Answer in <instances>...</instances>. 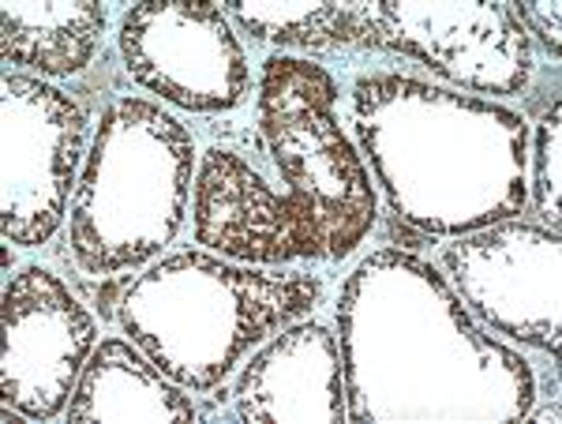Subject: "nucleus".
<instances>
[{"label": "nucleus", "mask_w": 562, "mask_h": 424, "mask_svg": "<svg viewBox=\"0 0 562 424\" xmlns=\"http://www.w3.org/2000/svg\"><path fill=\"white\" fill-rule=\"evenodd\" d=\"M4 105V200L0 233L8 245L38 248L60 230L87 147V110L68 90L8 71Z\"/></svg>", "instance_id": "20e7f679"}, {"label": "nucleus", "mask_w": 562, "mask_h": 424, "mask_svg": "<svg viewBox=\"0 0 562 424\" xmlns=\"http://www.w3.org/2000/svg\"><path fill=\"white\" fill-rule=\"evenodd\" d=\"M68 424L87 421H195L199 410L184 391L161 376L132 342L105 338L90 354L79 387L71 394Z\"/></svg>", "instance_id": "1a4fd4ad"}, {"label": "nucleus", "mask_w": 562, "mask_h": 424, "mask_svg": "<svg viewBox=\"0 0 562 424\" xmlns=\"http://www.w3.org/2000/svg\"><path fill=\"white\" fill-rule=\"evenodd\" d=\"M105 34L102 0H4L0 8V57L8 68H34L42 79L83 76L94 65Z\"/></svg>", "instance_id": "9d476101"}, {"label": "nucleus", "mask_w": 562, "mask_h": 424, "mask_svg": "<svg viewBox=\"0 0 562 424\" xmlns=\"http://www.w3.org/2000/svg\"><path fill=\"white\" fill-rule=\"evenodd\" d=\"M514 15H518V23L525 26V34H540V42L548 45V53L559 60L562 53V38H559V0H551V4H537V0H514Z\"/></svg>", "instance_id": "ddd939ff"}, {"label": "nucleus", "mask_w": 562, "mask_h": 424, "mask_svg": "<svg viewBox=\"0 0 562 424\" xmlns=\"http://www.w3.org/2000/svg\"><path fill=\"white\" fill-rule=\"evenodd\" d=\"M244 421H346L338 349L323 323H301L270 342L237 383Z\"/></svg>", "instance_id": "6e6552de"}, {"label": "nucleus", "mask_w": 562, "mask_h": 424, "mask_svg": "<svg viewBox=\"0 0 562 424\" xmlns=\"http://www.w3.org/2000/svg\"><path fill=\"white\" fill-rule=\"evenodd\" d=\"M364 0L349 4H270V0H225L222 12L233 15L259 42L296 45V49H349L364 38Z\"/></svg>", "instance_id": "9b49d317"}, {"label": "nucleus", "mask_w": 562, "mask_h": 424, "mask_svg": "<svg viewBox=\"0 0 562 424\" xmlns=\"http://www.w3.org/2000/svg\"><path fill=\"white\" fill-rule=\"evenodd\" d=\"M360 49L402 53L435 76L487 94H518L532 76V45L510 4H405L364 8Z\"/></svg>", "instance_id": "39448f33"}, {"label": "nucleus", "mask_w": 562, "mask_h": 424, "mask_svg": "<svg viewBox=\"0 0 562 424\" xmlns=\"http://www.w3.org/2000/svg\"><path fill=\"white\" fill-rule=\"evenodd\" d=\"M116 45L132 83L177 110L233 113L251 90L248 53L214 0H143L124 12Z\"/></svg>", "instance_id": "7ed1b4c3"}, {"label": "nucleus", "mask_w": 562, "mask_h": 424, "mask_svg": "<svg viewBox=\"0 0 562 424\" xmlns=\"http://www.w3.org/2000/svg\"><path fill=\"white\" fill-rule=\"evenodd\" d=\"M98 323L49 267H23L4 286V354L0 391L26 421H53L68 410L90 354Z\"/></svg>", "instance_id": "423d86ee"}, {"label": "nucleus", "mask_w": 562, "mask_h": 424, "mask_svg": "<svg viewBox=\"0 0 562 424\" xmlns=\"http://www.w3.org/2000/svg\"><path fill=\"white\" fill-rule=\"evenodd\" d=\"M338 79L301 57H267L259 76V140L285 196L319 230L326 259L349 256L375 225V192L341 132Z\"/></svg>", "instance_id": "f03ea898"}, {"label": "nucleus", "mask_w": 562, "mask_h": 424, "mask_svg": "<svg viewBox=\"0 0 562 424\" xmlns=\"http://www.w3.org/2000/svg\"><path fill=\"white\" fill-rule=\"evenodd\" d=\"M195 140L158 102L121 94L105 105L71 203L68 245L87 275L135 270L180 233Z\"/></svg>", "instance_id": "f257e3e1"}, {"label": "nucleus", "mask_w": 562, "mask_h": 424, "mask_svg": "<svg viewBox=\"0 0 562 424\" xmlns=\"http://www.w3.org/2000/svg\"><path fill=\"white\" fill-rule=\"evenodd\" d=\"M559 188H562V102L551 98L537 132V211L559 233Z\"/></svg>", "instance_id": "f8f14e48"}, {"label": "nucleus", "mask_w": 562, "mask_h": 424, "mask_svg": "<svg viewBox=\"0 0 562 424\" xmlns=\"http://www.w3.org/2000/svg\"><path fill=\"white\" fill-rule=\"evenodd\" d=\"M192 225L195 245L237 264H330L319 230L304 219L301 207L285 192H274L248 158L222 143L199 158Z\"/></svg>", "instance_id": "0eeeda50"}]
</instances>
